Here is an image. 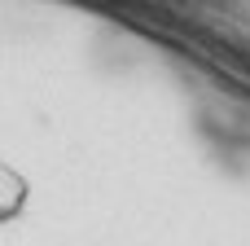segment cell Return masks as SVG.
I'll return each mask as SVG.
<instances>
[{
  "instance_id": "obj_1",
  "label": "cell",
  "mask_w": 250,
  "mask_h": 246,
  "mask_svg": "<svg viewBox=\"0 0 250 246\" xmlns=\"http://www.w3.org/2000/svg\"><path fill=\"white\" fill-rule=\"evenodd\" d=\"M18 207H22V185L9 172H0V216H13Z\"/></svg>"
}]
</instances>
